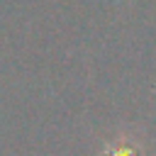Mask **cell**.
Listing matches in <instances>:
<instances>
[{"label":"cell","mask_w":156,"mask_h":156,"mask_svg":"<svg viewBox=\"0 0 156 156\" xmlns=\"http://www.w3.org/2000/svg\"><path fill=\"white\" fill-rule=\"evenodd\" d=\"M105 156H144V146L132 141L129 136H122L105 149Z\"/></svg>","instance_id":"obj_1"}]
</instances>
